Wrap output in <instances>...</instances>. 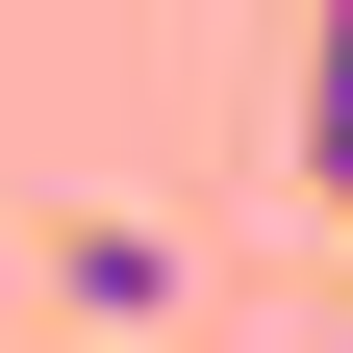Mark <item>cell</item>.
I'll use <instances>...</instances> for the list:
<instances>
[{"mask_svg":"<svg viewBox=\"0 0 353 353\" xmlns=\"http://www.w3.org/2000/svg\"><path fill=\"white\" fill-rule=\"evenodd\" d=\"M51 303H76V328H152V303H176V252L101 202V228H51Z\"/></svg>","mask_w":353,"mask_h":353,"instance_id":"6da1fadb","label":"cell"}]
</instances>
